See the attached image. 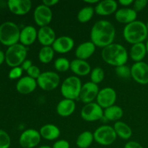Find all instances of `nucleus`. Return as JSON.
Listing matches in <instances>:
<instances>
[{"label": "nucleus", "mask_w": 148, "mask_h": 148, "mask_svg": "<svg viewBox=\"0 0 148 148\" xmlns=\"http://www.w3.org/2000/svg\"><path fill=\"white\" fill-rule=\"evenodd\" d=\"M23 72V69H22L21 66H16V67L12 68L11 70L10 71L8 74L9 78L11 79H16L20 78L22 76Z\"/></svg>", "instance_id": "nucleus-36"}, {"label": "nucleus", "mask_w": 148, "mask_h": 148, "mask_svg": "<svg viewBox=\"0 0 148 148\" xmlns=\"http://www.w3.org/2000/svg\"><path fill=\"white\" fill-rule=\"evenodd\" d=\"M76 104L75 101L70 99H64L59 101L56 106V112L60 116L68 117L72 115L75 111Z\"/></svg>", "instance_id": "nucleus-24"}, {"label": "nucleus", "mask_w": 148, "mask_h": 148, "mask_svg": "<svg viewBox=\"0 0 148 148\" xmlns=\"http://www.w3.org/2000/svg\"><path fill=\"white\" fill-rule=\"evenodd\" d=\"M38 38V31L33 26L27 25L20 30V43L25 46L33 44Z\"/></svg>", "instance_id": "nucleus-20"}, {"label": "nucleus", "mask_w": 148, "mask_h": 148, "mask_svg": "<svg viewBox=\"0 0 148 148\" xmlns=\"http://www.w3.org/2000/svg\"><path fill=\"white\" fill-rule=\"evenodd\" d=\"M116 92L115 90L110 87L103 88L99 91L97 96V103L102 108H108L111 106L115 105L116 101Z\"/></svg>", "instance_id": "nucleus-13"}, {"label": "nucleus", "mask_w": 148, "mask_h": 148, "mask_svg": "<svg viewBox=\"0 0 148 148\" xmlns=\"http://www.w3.org/2000/svg\"><path fill=\"white\" fill-rule=\"evenodd\" d=\"M95 45L92 41H86L80 43L75 50L77 59L85 60L92 56L95 51Z\"/></svg>", "instance_id": "nucleus-22"}, {"label": "nucleus", "mask_w": 148, "mask_h": 148, "mask_svg": "<svg viewBox=\"0 0 148 148\" xmlns=\"http://www.w3.org/2000/svg\"><path fill=\"white\" fill-rule=\"evenodd\" d=\"M54 51L51 46H43L38 53V59L43 64H49L54 56Z\"/></svg>", "instance_id": "nucleus-30"}, {"label": "nucleus", "mask_w": 148, "mask_h": 148, "mask_svg": "<svg viewBox=\"0 0 148 148\" xmlns=\"http://www.w3.org/2000/svg\"><path fill=\"white\" fill-rule=\"evenodd\" d=\"M145 46H146V49H147V53H148V40H147V42H146Z\"/></svg>", "instance_id": "nucleus-47"}, {"label": "nucleus", "mask_w": 148, "mask_h": 148, "mask_svg": "<svg viewBox=\"0 0 148 148\" xmlns=\"http://www.w3.org/2000/svg\"><path fill=\"white\" fill-rule=\"evenodd\" d=\"M103 111V108L97 103H90L82 107L80 115L82 119L91 122L102 119Z\"/></svg>", "instance_id": "nucleus-9"}, {"label": "nucleus", "mask_w": 148, "mask_h": 148, "mask_svg": "<svg viewBox=\"0 0 148 148\" xmlns=\"http://www.w3.org/2000/svg\"><path fill=\"white\" fill-rule=\"evenodd\" d=\"M99 91L98 85L93 83L91 81L88 82L82 85L79 98L82 103L85 104L92 103V101L97 98Z\"/></svg>", "instance_id": "nucleus-14"}, {"label": "nucleus", "mask_w": 148, "mask_h": 148, "mask_svg": "<svg viewBox=\"0 0 148 148\" xmlns=\"http://www.w3.org/2000/svg\"><path fill=\"white\" fill-rule=\"evenodd\" d=\"M74 46L75 41L72 38L63 36L57 38L52 44L51 47L55 52L59 53H66L72 50Z\"/></svg>", "instance_id": "nucleus-16"}, {"label": "nucleus", "mask_w": 148, "mask_h": 148, "mask_svg": "<svg viewBox=\"0 0 148 148\" xmlns=\"http://www.w3.org/2000/svg\"><path fill=\"white\" fill-rule=\"evenodd\" d=\"M116 29L114 25L108 20L97 21L90 30V40L95 46L105 48L114 42Z\"/></svg>", "instance_id": "nucleus-1"}, {"label": "nucleus", "mask_w": 148, "mask_h": 148, "mask_svg": "<svg viewBox=\"0 0 148 148\" xmlns=\"http://www.w3.org/2000/svg\"><path fill=\"white\" fill-rule=\"evenodd\" d=\"M38 148H52V147L48 145H43V146H40V147H38Z\"/></svg>", "instance_id": "nucleus-46"}, {"label": "nucleus", "mask_w": 148, "mask_h": 148, "mask_svg": "<svg viewBox=\"0 0 148 148\" xmlns=\"http://www.w3.org/2000/svg\"><path fill=\"white\" fill-rule=\"evenodd\" d=\"M53 17V13L50 7L40 4L36 7L33 12V19L36 25L40 27L49 26Z\"/></svg>", "instance_id": "nucleus-11"}, {"label": "nucleus", "mask_w": 148, "mask_h": 148, "mask_svg": "<svg viewBox=\"0 0 148 148\" xmlns=\"http://www.w3.org/2000/svg\"><path fill=\"white\" fill-rule=\"evenodd\" d=\"M124 148H144L141 144L135 141H130L127 143Z\"/></svg>", "instance_id": "nucleus-40"}, {"label": "nucleus", "mask_w": 148, "mask_h": 148, "mask_svg": "<svg viewBox=\"0 0 148 148\" xmlns=\"http://www.w3.org/2000/svg\"><path fill=\"white\" fill-rule=\"evenodd\" d=\"M54 68L58 72H66L70 69V62L66 58H58L54 62Z\"/></svg>", "instance_id": "nucleus-33"}, {"label": "nucleus", "mask_w": 148, "mask_h": 148, "mask_svg": "<svg viewBox=\"0 0 148 148\" xmlns=\"http://www.w3.org/2000/svg\"><path fill=\"white\" fill-rule=\"evenodd\" d=\"M137 17V12H136L133 8H128V7L119 9L115 13V18L116 21L122 24H130L135 21Z\"/></svg>", "instance_id": "nucleus-21"}, {"label": "nucleus", "mask_w": 148, "mask_h": 148, "mask_svg": "<svg viewBox=\"0 0 148 148\" xmlns=\"http://www.w3.org/2000/svg\"><path fill=\"white\" fill-rule=\"evenodd\" d=\"M148 31L145 23L140 20H135L126 25L123 30V36L125 40L131 44L143 43L147 38Z\"/></svg>", "instance_id": "nucleus-3"}, {"label": "nucleus", "mask_w": 148, "mask_h": 148, "mask_svg": "<svg viewBox=\"0 0 148 148\" xmlns=\"http://www.w3.org/2000/svg\"><path fill=\"white\" fill-rule=\"evenodd\" d=\"M39 132L42 138L49 141H52L59 138L61 132L57 126L54 124H47L40 127Z\"/></svg>", "instance_id": "nucleus-25"}, {"label": "nucleus", "mask_w": 148, "mask_h": 148, "mask_svg": "<svg viewBox=\"0 0 148 148\" xmlns=\"http://www.w3.org/2000/svg\"><path fill=\"white\" fill-rule=\"evenodd\" d=\"M105 72L101 67H95L90 72V79L91 82L98 85L101 83L104 79Z\"/></svg>", "instance_id": "nucleus-32"}, {"label": "nucleus", "mask_w": 148, "mask_h": 148, "mask_svg": "<svg viewBox=\"0 0 148 148\" xmlns=\"http://www.w3.org/2000/svg\"><path fill=\"white\" fill-rule=\"evenodd\" d=\"M41 136L38 131L33 129L26 130L20 134L19 144L23 148H34L40 143Z\"/></svg>", "instance_id": "nucleus-10"}, {"label": "nucleus", "mask_w": 148, "mask_h": 148, "mask_svg": "<svg viewBox=\"0 0 148 148\" xmlns=\"http://www.w3.org/2000/svg\"><path fill=\"white\" fill-rule=\"evenodd\" d=\"M7 6L12 13L16 15H25L30 11L32 1L30 0H9Z\"/></svg>", "instance_id": "nucleus-15"}, {"label": "nucleus", "mask_w": 148, "mask_h": 148, "mask_svg": "<svg viewBox=\"0 0 148 148\" xmlns=\"http://www.w3.org/2000/svg\"><path fill=\"white\" fill-rule=\"evenodd\" d=\"M11 139L10 135L4 130H0V148H10Z\"/></svg>", "instance_id": "nucleus-35"}, {"label": "nucleus", "mask_w": 148, "mask_h": 148, "mask_svg": "<svg viewBox=\"0 0 148 148\" xmlns=\"http://www.w3.org/2000/svg\"><path fill=\"white\" fill-rule=\"evenodd\" d=\"M93 141V133L90 131H85L77 137L76 145L79 148H88Z\"/></svg>", "instance_id": "nucleus-29"}, {"label": "nucleus", "mask_w": 148, "mask_h": 148, "mask_svg": "<svg viewBox=\"0 0 148 148\" xmlns=\"http://www.w3.org/2000/svg\"><path fill=\"white\" fill-rule=\"evenodd\" d=\"M20 30L14 23L7 21L0 25V43L8 47L18 43Z\"/></svg>", "instance_id": "nucleus-4"}, {"label": "nucleus", "mask_w": 148, "mask_h": 148, "mask_svg": "<svg viewBox=\"0 0 148 148\" xmlns=\"http://www.w3.org/2000/svg\"><path fill=\"white\" fill-rule=\"evenodd\" d=\"M27 48L21 43H16L8 47L5 52V62L10 67L20 66L26 59Z\"/></svg>", "instance_id": "nucleus-5"}, {"label": "nucleus", "mask_w": 148, "mask_h": 148, "mask_svg": "<svg viewBox=\"0 0 148 148\" xmlns=\"http://www.w3.org/2000/svg\"><path fill=\"white\" fill-rule=\"evenodd\" d=\"M146 26H147V31H148V21H147V24H146Z\"/></svg>", "instance_id": "nucleus-48"}, {"label": "nucleus", "mask_w": 148, "mask_h": 148, "mask_svg": "<svg viewBox=\"0 0 148 148\" xmlns=\"http://www.w3.org/2000/svg\"><path fill=\"white\" fill-rule=\"evenodd\" d=\"M60 82V77L54 72H42L37 79L38 85L43 90L51 91L56 89Z\"/></svg>", "instance_id": "nucleus-8"}, {"label": "nucleus", "mask_w": 148, "mask_h": 148, "mask_svg": "<svg viewBox=\"0 0 148 148\" xmlns=\"http://www.w3.org/2000/svg\"><path fill=\"white\" fill-rule=\"evenodd\" d=\"M58 3H59V0H43V4L50 8L57 4Z\"/></svg>", "instance_id": "nucleus-42"}, {"label": "nucleus", "mask_w": 148, "mask_h": 148, "mask_svg": "<svg viewBox=\"0 0 148 148\" xmlns=\"http://www.w3.org/2000/svg\"><path fill=\"white\" fill-rule=\"evenodd\" d=\"M124 115L123 109L120 106L116 105L111 106L106 108L103 111V117L108 121H117Z\"/></svg>", "instance_id": "nucleus-28"}, {"label": "nucleus", "mask_w": 148, "mask_h": 148, "mask_svg": "<svg viewBox=\"0 0 148 148\" xmlns=\"http://www.w3.org/2000/svg\"><path fill=\"white\" fill-rule=\"evenodd\" d=\"M118 8V3L114 0H103L95 5V13L101 16H107L116 13Z\"/></svg>", "instance_id": "nucleus-19"}, {"label": "nucleus", "mask_w": 148, "mask_h": 148, "mask_svg": "<svg viewBox=\"0 0 148 148\" xmlns=\"http://www.w3.org/2000/svg\"><path fill=\"white\" fill-rule=\"evenodd\" d=\"M147 3L148 1L147 0H136L133 3V10L136 12H139L145 8Z\"/></svg>", "instance_id": "nucleus-38"}, {"label": "nucleus", "mask_w": 148, "mask_h": 148, "mask_svg": "<svg viewBox=\"0 0 148 148\" xmlns=\"http://www.w3.org/2000/svg\"><path fill=\"white\" fill-rule=\"evenodd\" d=\"M82 82L80 79L77 76H70L64 80L61 86V93L66 99L75 100L79 97Z\"/></svg>", "instance_id": "nucleus-6"}, {"label": "nucleus", "mask_w": 148, "mask_h": 148, "mask_svg": "<svg viewBox=\"0 0 148 148\" xmlns=\"http://www.w3.org/2000/svg\"><path fill=\"white\" fill-rule=\"evenodd\" d=\"M70 145H69V142L66 141L65 140H59L53 143L52 148H69Z\"/></svg>", "instance_id": "nucleus-39"}, {"label": "nucleus", "mask_w": 148, "mask_h": 148, "mask_svg": "<svg viewBox=\"0 0 148 148\" xmlns=\"http://www.w3.org/2000/svg\"><path fill=\"white\" fill-rule=\"evenodd\" d=\"M84 2H85L86 4H98L99 2L98 0H85Z\"/></svg>", "instance_id": "nucleus-45"}, {"label": "nucleus", "mask_w": 148, "mask_h": 148, "mask_svg": "<svg viewBox=\"0 0 148 148\" xmlns=\"http://www.w3.org/2000/svg\"><path fill=\"white\" fill-rule=\"evenodd\" d=\"M26 72L27 74V76L33 78V79H36V80H37V79L39 77L40 74H41L40 69L37 66H35V65H33Z\"/></svg>", "instance_id": "nucleus-37"}, {"label": "nucleus", "mask_w": 148, "mask_h": 148, "mask_svg": "<svg viewBox=\"0 0 148 148\" xmlns=\"http://www.w3.org/2000/svg\"><path fill=\"white\" fill-rule=\"evenodd\" d=\"M94 13H95V10H94L93 7L88 6V7L82 8L78 12L77 18L79 23H86L92 19Z\"/></svg>", "instance_id": "nucleus-31"}, {"label": "nucleus", "mask_w": 148, "mask_h": 148, "mask_svg": "<svg viewBox=\"0 0 148 148\" xmlns=\"http://www.w3.org/2000/svg\"><path fill=\"white\" fill-rule=\"evenodd\" d=\"M94 141L103 146L112 145L116 140V133L114 127L109 125H103L98 127L93 132Z\"/></svg>", "instance_id": "nucleus-7"}, {"label": "nucleus", "mask_w": 148, "mask_h": 148, "mask_svg": "<svg viewBox=\"0 0 148 148\" xmlns=\"http://www.w3.org/2000/svg\"><path fill=\"white\" fill-rule=\"evenodd\" d=\"M147 53L145 44L144 43H139L132 45L130 49V56L134 62H143Z\"/></svg>", "instance_id": "nucleus-26"}, {"label": "nucleus", "mask_w": 148, "mask_h": 148, "mask_svg": "<svg viewBox=\"0 0 148 148\" xmlns=\"http://www.w3.org/2000/svg\"><path fill=\"white\" fill-rule=\"evenodd\" d=\"M119 3L121 5L124 6V7H128V6H130L131 4H133L134 1L133 0H119Z\"/></svg>", "instance_id": "nucleus-43"}, {"label": "nucleus", "mask_w": 148, "mask_h": 148, "mask_svg": "<svg viewBox=\"0 0 148 148\" xmlns=\"http://www.w3.org/2000/svg\"><path fill=\"white\" fill-rule=\"evenodd\" d=\"M38 86L37 80L29 76L23 77L17 81L16 90L23 95H27L33 92Z\"/></svg>", "instance_id": "nucleus-17"}, {"label": "nucleus", "mask_w": 148, "mask_h": 148, "mask_svg": "<svg viewBox=\"0 0 148 148\" xmlns=\"http://www.w3.org/2000/svg\"><path fill=\"white\" fill-rule=\"evenodd\" d=\"M115 72L119 77L122 79H127L131 77V68L126 64L116 66L115 69Z\"/></svg>", "instance_id": "nucleus-34"}, {"label": "nucleus", "mask_w": 148, "mask_h": 148, "mask_svg": "<svg viewBox=\"0 0 148 148\" xmlns=\"http://www.w3.org/2000/svg\"><path fill=\"white\" fill-rule=\"evenodd\" d=\"M37 39L43 46H51L56 39V33L50 26L40 27L38 31Z\"/></svg>", "instance_id": "nucleus-18"}, {"label": "nucleus", "mask_w": 148, "mask_h": 148, "mask_svg": "<svg viewBox=\"0 0 148 148\" xmlns=\"http://www.w3.org/2000/svg\"><path fill=\"white\" fill-rule=\"evenodd\" d=\"M101 56L106 63L116 67L124 65L128 60L127 49L119 43H113L103 48Z\"/></svg>", "instance_id": "nucleus-2"}, {"label": "nucleus", "mask_w": 148, "mask_h": 148, "mask_svg": "<svg viewBox=\"0 0 148 148\" xmlns=\"http://www.w3.org/2000/svg\"><path fill=\"white\" fill-rule=\"evenodd\" d=\"M5 61V53L1 50H0V66L3 64V62Z\"/></svg>", "instance_id": "nucleus-44"}, {"label": "nucleus", "mask_w": 148, "mask_h": 148, "mask_svg": "<svg viewBox=\"0 0 148 148\" xmlns=\"http://www.w3.org/2000/svg\"><path fill=\"white\" fill-rule=\"evenodd\" d=\"M131 77L140 85H147L148 64L144 62H135L131 67Z\"/></svg>", "instance_id": "nucleus-12"}, {"label": "nucleus", "mask_w": 148, "mask_h": 148, "mask_svg": "<svg viewBox=\"0 0 148 148\" xmlns=\"http://www.w3.org/2000/svg\"><path fill=\"white\" fill-rule=\"evenodd\" d=\"M32 66H33V63H32L31 61L29 60V59H25L20 66H21L22 69H23V71L25 70L27 72Z\"/></svg>", "instance_id": "nucleus-41"}, {"label": "nucleus", "mask_w": 148, "mask_h": 148, "mask_svg": "<svg viewBox=\"0 0 148 148\" xmlns=\"http://www.w3.org/2000/svg\"><path fill=\"white\" fill-rule=\"evenodd\" d=\"M114 129L116 133V135L122 140H129L132 136V129L130 128L128 124L123 122V121H118L115 122L114 125Z\"/></svg>", "instance_id": "nucleus-27"}, {"label": "nucleus", "mask_w": 148, "mask_h": 148, "mask_svg": "<svg viewBox=\"0 0 148 148\" xmlns=\"http://www.w3.org/2000/svg\"><path fill=\"white\" fill-rule=\"evenodd\" d=\"M70 69L77 76H86L90 74L91 67L88 62L82 59H75L70 62Z\"/></svg>", "instance_id": "nucleus-23"}]
</instances>
